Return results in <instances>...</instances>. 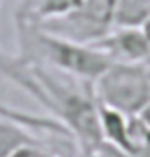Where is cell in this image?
<instances>
[{
    "mask_svg": "<svg viewBox=\"0 0 150 157\" xmlns=\"http://www.w3.org/2000/svg\"><path fill=\"white\" fill-rule=\"evenodd\" d=\"M130 157H150V128L138 116L130 126Z\"/></svg>",
    "mask_w": 150,
    "mask_h": 157,
    "instance_id": "obj_10",
    "label": "cell"
},
{
    "mask_svg": "<svg viewBox=\"0 0 150 157\" xmlns=\"http://www.w3.org/2000/svg\"><path fill=\"white\" fill-rule=\"evenodd\" d=\"M91 46L107 56L111 64H150V41L142 27H113Z\"/></svg>",
    "mask_w": 150,
    "mask_h": 157,
    "instance_id": "obj_3",
    "label": "cell"
},
{
    "mask_svg": "<svg viewBox=\"0 0 150 157\" xmlns=\"http://www.w3.org/2000/svg\"><path fill=\"white\" fill-rule=\"evenodd\" d=\"M0 75L10 78L15 85L25 89V91L29 95H33L41 105H45L49 110V101H48V97H45V93H43V89H41L39 81L33 77V72L27 71V64L25 62L16 60V58H10V56H6L4 52H0Z\"/></svg>",
    "mask_w": 150,
    "mask_h": 157,
    "instance_id": "obj_6",
    "label": "cell"
},
{
    "mask_svg": "<svg viewBox=\"0 0 150 157\" xmlns=\"http://www.w3.org/2000/svg\"><path fill=\"white\" fill-rule=\"evenodd\" d=\"M150 19V0H117L113 27H142Z\"/></svg>",
    "mask_w": 150,
    "mask_h": 157,
    "instance_id": "obj_9",
    "label": "cell"
},
{
    "mask_svg": "<svg viewBox=\"0 0 150 157\" xmlns=\"http://www.w3.org/2000/svg\"><path fill=\"white\" fill-rule=\"evenodd\" d=\"M0 103H2V101H0Z\"/></svg>",
    "mask_w": 150,
    "mask_h": 157,
    "instance_id": "obj_16",
    "label": "cell"
},
{
    "mask_svg": "<svg viewBox=\"0 0 150 157\" xmlns=\"http://www.w3.org/2000/svg\"><path fill=\"white\" fill-rule=\"evenodd\" d=\"M82 0H23L16 13L21 25H41L52 19L70 15L80 6Z\"/></svg>",
    "mask_w": 150,
    "mask_h": 157,
    "instance_id": "obj_4",
    "label": "cell"
},
{
    "mask_svg": "<svg viewBox=\"0 0 150 157\" xmlns=\"http://www.w3.org/2000/svg\"><path fill=\"white\" fill-rule=\"evenodd\" d=\"M0 2H2V0H0Z\"/></svg>",
    "mask_w": 150,
    "mask_h": 157,
    "instance_id": "obj_15",
    "label": "cell"
},
{
    "mask_svg": "<svg viewBox=\"0 0 150 157\" xmlns=\"http://www.w3.org/2000/svg\"><path fill=\"white\" fill-rule=\"evenodd\" d=\"M0 114L2 116L15 120L19 124L27 126L33 132H52V134H60V136H66V139H72V134L68 132V128L54 116H33V114H27L23 110H15V108H8L4 103H0ZM74 141V139H72Z\"/></svg>",
    "mask_w": 150,
    "mask_h": 157,
    "instance_id": "obj_7",
    "label": "cell"
},
{
    "mask_svg": "<svg viewBox=\"0 0 150 157\" xmlns=\"http://www.w3.org/2000/svg\"><path fill=\"white\" fill-rule=\"evenodd\" d=\"M99 124H101V136L105 143H109L119 151H123L130 157V126L132 116H126L117 110H111L105 105H99Z\"/></svg>",
    "mask_w": 150,
    "mask_h": 157,
    "instance_id": "obj_5",
    "label": "cell"
},
{
    "mask_svg": "<svg viewBox=\"0 0 150 157\" xmlns=\"http://www.w3.org/2000/svg\"><path fill=\"white\" fill-rule=\"evenodd\" d=\"M138 118H140V120H142L144 124H146V126L150 128V103H148V105H146V108L142 110V114H140Z\"/></svg>",
    "mask_w": 150,
    "mask_h": 157,
    "instance_id": "obj_12",
    "label": "cell"
},
{
    "mask_svg": "<svg viewBox=\"0 0 150 157\" xmlns=\"http://www.w3.org/2000/svg\"><path fill=\"white\" fill-rule=\"evenodd\" d=\"M21 33L29 35L35 54L45 64L58 68L64 75L78 78L80 83L87 81L88 85H93V81L107 66H111L109 58L91 44H78V41L58 37L33 25H21Z\"/></svg>",
    "mask_w": 150,
    "mask_h": 157,
    "instance_id": "obj_1",
    "label": "cell"
},
{
    "mask_svg": "<svg viewBox=\"0 0 150 157\" xmlns=\"http://www.w3.org/2000/svg\"><path fill=\"white\" fill-rule=\"evenodd\" d=\"M10 157H58V155L45 149L41 143H31V145H23L21 149H16Z\"/></svg>",
    "mask_w": 150,
    "mask_h": 157,
    "instance_id": "obj_11",
    "label": "cell"
},
{
    "mask_svg": "<svg viewBox=\"0 0 150 157\" xmlns=\"http://www.w3.org/2000/svg\"><path fill=\"white\" fill-rule=\"evenodd\" d=\"M31 143H39L33 130L0 114V157H10L16 149Z\"/></svg>",
    "mask_w": 150,
    "mask_h": 157,
    "instance_id": "obj_8",
    "label": "cell"
},
{
    "mask_svg": "<svg viewBox=\"0 0 150 157\" xmlns=\"http://www.w3.org/2000/svg\"><path fill=\"white\" fill-rule=\"evenodd\" d=\"M99 105L126 116H140L150 103V72L146 64H111L93 81Z\"/></svg>",
    "mask_w": 150,
    "mask_h": 157,
    "instance_id": "obj_2",
    "label": "cell"
},
{
    "mask_svg": "<svg viewBox=\"0 0 150 157\" xmlns=\"http://www.w3.org/2000/svg\"><path fill=\"white\" fill-rule=\"evenodd\" d=\"M142 29H144V33H146V37H148V41H150V19L142 25Z\"/></svg>",
    "mask_w": 150,
    "mask_h": 157,
    "instance_id": "obj_13",
    "label": "cell"
},
{
    "mask_svg": "<svg viewBox=\"0 0 150 157\" xmlns=\"http://www.w3.org/2000/svg\"><path fill=\"white\" fill-rule=\"evenodd\" d=\"M148 72H150V64H148Z\"/></svg>",
    "mask_w": 150,
    "mask_h": 157,
    "instance_id": "obj_14",
    "label": "cell"
}]
</instances>
